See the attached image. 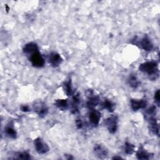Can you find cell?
Instances as JSON below:
<instances>
[{"label": "cell", "instance_id": "obj_1", "mask_svg": "<svg viewBox=\"0 0 160 160\" xmlns=\"http://www.w3.org/2000/svg\"><path fill=\"white\" fill-rule=\"evenodd\" d=\"M139 70L148 75L152 78H156L159 74L158 63L155 61H146L141 64L139 66Z\"/></svg>", "mask_w": 160, "mask_h": 160}, {"label": "cell", "instance_id": "obj_2", "mask_svg": "<svg viewBox=\"0 0 160 160\" xmlns=\"http://www.w3.org/2000/svg\"><path fill=\"white\" fill-rule=\"evenodd\" d=\"M131 42L146 51H151L154 48L152 41L149 36L146 34L144 35L141 38L134 37L132 39H131Z\"/></svg>", "mask_w": 160, "mask_h": 160}, {"label": "cell", "instance_id": "obj_3", "mask_svg": "<svg viewBox=\"0 0 160 160\" xmlns=\"http://www.w3.org/2000/svg\"><path fill=\"white\" fill-rule=\"evenodd\" d=\"M29 61L31 64L37 68H42L45 64V60L39 51L29 56Z\"/></svg>", "mask_w": 160, "mask_h": 160}, {"label": "cell", "instance_id": "obj_4", "mask_svg": "<svg viewBox=\"0 0 160 160\" xmlns=\"http://www.w3.org/2000/svg\"><path fill=\"white\" fill-rule=\"evenodd\" d=\"M104 124L108 129V131L111 133L114 134L116 132L118 129V116L116 115H112L106 119L104 121Z\"/></svg>", "mask_w": 160, "mask_h": 160}, {"label": "cell", "instance_id": "obj_5", "mask_svg": "<svg viewBox=\"0 0 160 160\" xmlns=\"http://www.w3.org/2000/svg\"><path fill=\"white\" fill-rule=\"evenodd\" d=\"M34 146L36 152L39 154H44L49 151L48 145L41 138H37L34 140Z\"/></svg>", "mask_w": 160, "mask_h": 160}, {"label": "cell", "instance_id": "obj_6", "mask_svg": "<svg viewBox=\"0 0 160 160\" xmlns=\"http://www.w3.org/2000/svg\"><path fill=\"white\" fill-rule=\"evenodd\" d=\"M88 118H89L90 124L92 126H94V127L97 126L101 119V113L99 111L96 109H91L89 112Z\"/></svg>", "mask_w": 160, "mask_h": 160}, {"label": "cell", "instance_id": "obj_7", "mask_svg": "<svg viewBox=\"0 0 160 160\" xmlns=\"http://www.w3.org/2000/svg\"><path fill=\"white\" fill-rule=\"evenodd\" d=\"M48 61L51 66L58 67L62 62V58L60 54L56 52H52L48 56Z\"/></svg>", "mask_w": 160, "mask_h": 160}, {"label": "cell", "instance_id": "obj_8", "mask_svg": "<svg viewBox=\"0 0 160 160\" xmlns=\"http://www.w3.org/2000/svg\"><path fill=\"white\" fill-rule=\"evenodd\" d=\"M33 109L34 111L41 118L44 117L48 112V108L42 102H37L33 105Z\"/></svg>", "mask_w": 160, "mask_h": 160}, {"label": "cell", "instance_id": "obj_9", "mask_svg": "<svg viewBox=\"0 0 160 160\" xmlns=\"http://www.w3.org/2000/svg\"><path fill=\"white\" fill-rule=\"evenodd\" d=\"M93 151L95 155L100 159L106 158L108 154V149L104 146L99 144H96L94 145Z\"/></svg>", "mask_w": 160, "mask_h": 160}, {"label": "cell", "instance_id": "obj_10", "mask_svg": "<svg viewBox=\"0 0 160 160\" xmlns=\"http://www.w3.org/2000/svg\"><path fill=\"white\" fill-rule=\"evenodd\" d=\"M148 128L151 133L154 135L159 136V124L156 119L155 118V116L148 117Z\"/></svg>", "mask_w": 160, "mask_h": 160}, {"label": "cell", "instance_id": "obj_11", "mask_svg": "<svg viewBox=\"0 0 160 160\" xmlns=\"http://www.w3.org/2000/svg\"><path fill=\"white\" fill-rule=\"evenodd\" d=\"M147 106V101L144 99H132L131 100V108L134 111L144 109Z\"/></svg>", "mask_w": 160, "mask_h": 160}, {"label": "cell", "instance_id": "obj_12", "mask_svg": "<svg viewBox=\"0 0 160 160\" xmlns=\"http://www.w3.org/2000/svg\"><path fill=\"white\" fill-rule=\"evenodd\" d=\"M22 51L25 54L28 55L29 56L34 52L38 51L39 48H38V46L36 43H35L34 42H30L26 44L24 46Z\"/></svg>", "mask_w": 160, "mask_h": 160}, {"label": "cell", "instance_id": "obj_13", "mask_svg": "<svg viewBox=\"0 0 160 160\" xmlns=\"http://www.w3.org/2000/svg\"><path fill=\"white\" fill-rule=\"evenodd\" d=\"M4 133L9 138L15 139L17 138V132L14 128L13 123L12 122H9L4 128Z\"/></svg>", "mask_w": 160, "mask_h": 160}, {"label": "cell", "instance_id": "obj_14", "mask_svg": "<svg viewBox=\"0 0 160 160\" xmlns=\"http://www.w3.org/2000/svg\"><path fill=\"white\" fill-rule=\"evenodd\" d=\"M153 154L148 152L143 147H140L136 152V157L138 159H151Z\"/></svg>", "mask_w": 160, "mask_h": 160}, {"label": "cell", "instance_id": "obj_15", "mask_svg": "<svg viewBox=\"0 0 160 160\" xmlns=\"http://www.w3.org/2000/svg\"><path fill=\"white\" fill-rule=\"evenodd\" d=\"M99 103V98L98 96H94L92 93H90L87 101L86 104L89 109H94Z\"/></svg>", "mask_w": 160, "mask_h": 160}, {"label": "cell", "instance_id": "obj_16", "mask_svg": "<svg viewBox=\"0 0 160 160\" xmlns=\"http://www.w3.org/2000/svg\"><path fill=\"white\" fill-rule=\"evenodd\" d=\"M9 159L29 160V159H31L32 157H31V154L29 152H28L27 151H22V152H14L12 155V157L9 158Z\"/></svg>", "mask_w": 160, "mask_h": 160}, {"label": "cell", "instance_id": "obj_17", "mask_svg": "<svg viewBox=\"0 0 160 160\" xmlns=\"http://www.w3.org/2000/svg\"><path fill=\"white\" fill-rule=\"evenodd\" d=\"M128 82L129 85L134 89L137 88L140 85V81L135 74H130L128 78Z\"/></svg>", "mask_w": 160, "mask_h": 160}, {"label": "cell", "instance_id": "obj_18", "mask_svg": "<svg viewBox=\"0 0 160 160\" xmlns=\"http://www.w3.org/2000/svg\"><path fill=\"white\" fill-rule=\"evenodd\" d=\"M62 88L67 96H71L72 94V82L71 79H69L67 81H65L62 84Z\"/></svg>", "mask_w": 160, "mask_h": 160}, {"label": "cell", "instance_id": "obj_19", "mask_svg": "<svg viewBox=\"0 0 160 160\" xmlns=\"http://www.w3.org/2000/svg\"><path fill=\"white\" fill-rule=\"evenodd\" d=\"M79 103H80L79 96L78 94H76L72 97V113H76L78 111Z\"/></svg>", "mask_w": 160, "mask_h": 160}, {"label": "cell", "instance_id": "obj_20", "mask_svg": "<svg viewBox=\"0 0 160 160\" xmlns=\"http://www.w3.org/2000/svg\"><path fill=\"white\" fill-rule=\"evenodd\" d=\"M54 104L59 109L61 110H65L68 107V99H56L55 101Z\"/></svg>", "mask_w": 160, "mask_h": 160}, {"label": "cell", "instance_id": "obj_21", "mask_svg": "<svg viewBox=\"0 0 160 160\" xmlns=\"http://www.w3.org/2000/svg\"><path fill=\"white\" fill-rule=\"evenodd\" d=\"M102 107L103 109H107L109 112H112L114 109V104L109 99H106L102 102Z\"/></svg>", "mask_w": 160, "mask_h": 160}, {"label": "cell", "instance_id": "obj_22", "mask_svg": "<svg viewBox=\"0 0 160 160\" xmlns=\"http://www.w3.org/2000/svg\"><path fill=\"white\" fill-rule=\"evenodd\" d=\"M134 148H135V146L132 144H131L129 142H126L124 143L123 149L126 154H132L134 151Z\"/></svg>", "mask_w": 160, "mask_h": 160}, {"label": "cell", "instance_id": "obj_23", "mask_svg": "<svg viewBox=\"0 0 160 160\" xmlns=\"http://www.w3.org/2000/svg\"><path fill=\"white\" fill-rule=\"evenodd\" d=\"M156 113V106H151L149 107L146 111V114L148 117L150 116H155Z\"/></svg>", "mask_w": 160, "mask_h": 160}, {"label": "cell", "instance_id": "obj_24", "mask_svg": "<svg viewBox=\"0 0 160 160\" xmlns=\"http://www.w3.org/2000/svg\"><path fill=\"white\" fill-rule=\"evenodd\" d=\"M159 89H158L155 93H154V101L156 102V104L158 105V106H159V103H160V98H159Z\"/></svg>", "mask_w": 160, "mask_h": 160}, {"label": "cell", "instance_id": "obj_25", "mask_svg": "<svg viewBox=\"0 0 160 160\" xmlns=\"http://www.w3.org/2000/svg\"><path fill=\"white\" fill-rule=\"evenodd\" d=\"M76 127L78 129H81L82 128V126H83V123H82V120L81 119H76Z\"/></svg>", "mask_w": 160, "mask_h": 160}, {"label": "cell", "instance_id": "obj_26", "mask_svg": "<svg viewBox=\"0 0 160 160\" xmlns=\"http://www.w3.org/2000/svg\"><path fill=\"white\" fill-rule=\"evenodd\" d=\"M20 109L22 111V112H29L30 111V109H29V107L27 105H22L21 107H20Z\"/></svg>", "mask_w": 160, "mask_h": 160}, {"label": "cell", "instance_id": "obj_27", "mask_svg": "<svg viewBox=\"0 0 160 160\" xmlns=\"http://www.w3.org/2000/svg\"><path fill=\"white\" fill-rule=\"evenodd\" d=\"M112 159H122L121 157H120V156H114L113 158H112Z\"/></svg>", "mask_w": 160, "mask_h": 160}]
</instances>
